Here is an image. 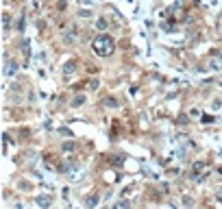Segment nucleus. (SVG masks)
<instances>
[{
	"instance_id": "obj_6",
	"label": "nucleus",
	"mask_w": 222,
	"mask_h": 209,
	"mask_svg": "<svg viewBox=\"0 0 222 209\" xmlns=\"http://www.w3.org/2000/svg\"><path fill=\"white\" fill-rule=\"evenodd\" d=\"M113 209H129V203H127V200H120V203L113 205Z\"/></svg>"
},
{
	"instance_id": "obj_2",
	"label": "nucleus",
	"mask_w": 222,
	"mask_h": 209,
	"mask_svg": "<svg viewBox=\"0 0 222 209\" xmlns=\"http://www.w3.org/2000/svg\"><path fill=\"white\" fill-rule=\"evenodd\" d=\"M85 100H87V96H85V94H81V96H76V98H74L70 105H72L74 109H79V107H83V105H85Z\"/></svg>"
},
{
	"instance_id": "obj_10",
	"label": "nucleus",
	"mask_w": 222,
	"mask_h": 209,
	"mask_svg": "<svg viewBox=\"0 0 222 209\" xmlns=\"http://www.w3.org/2000/svg\"><path fill=\"white\" fill-rule=\"evenodd\" d=\"M68 72H74V63H72V61L65 63V74H68Z\"/></svg>"
},
{
	"instance_id": "obj_4",
	"label": "nucleus",
	"mask_w": 222,
	"mask_h": 209,
	"mask_svg": "<svg viewBox=\"0 0 222 209\" xmlns=\"http://www.w3.org/2000/svg\"><path fill=\"white\" fill-rule=\"evenodd\" d=\"M15 70H18V63H15V61H9V63H7V76H11Z\"/></svg>"
},
{
	"instance_id": "obj_5",
	"label": "nucleus",
	"mask_w": 222,
	"mask_h": 209,
	"mask_svg": "<svg viewBox=\"0 0 222 209\" xmlns=\"http://www.w3.org/2000/svg\"><path fill=\"white\" fill-rule=\"evenodd\" d=\"M37 205L48 207V205H50V198H48V196H39V198H37Z\"/></svg>"
},
{
	"instance_id": "obj_8",
	"label": "nucleus",
	"mask_w": 222,
	"mask_h": 209,
	"mask_svg": "<svg viewBox=\"0 0 222 209\" xmlns=\"http://www.w3.org/2000/svg\"><path fill=\"white\" fill-rule=\"evenodd\" d=\"M96 26H98V29H107V20H98Z\"/></svg>"
},
{
	"instance_id": "obj_9",
	"label": "nucleus",
	"mask_w": 222,
	"mask_h": 209,
	"mask_svg": "<svg viewBox=\"0 0 222 209\" xmlns=\"http://www.w3.org/2000/svg\"><path fill=\"white\" fill-rule=\"evenodd\" d=\"M122 161H124V157H120V155H115V157H113V164H115V166H120Z\"/></svg>"
},
{
	"instance_id": "obj_7",
	"label": "nucleus",
	"mask_w": 222,
	"mask_h": 209,
	"mask_svg": "<svg viewBox=\"0 0 222 209\" xmlns=\"http://www.w3.org/2000/svg\"><path fill=\"white\" fill-rule=\"evenodd\" d=\"M103 105H107V107H118L113 98H107V100H103Z\"/></svg>"
},
{
	"instance_id": "obj_3",
	"label": "nucleus",
	"mask_w": 222,
	"mask_h": 209,
	"mask_svg": "<svg viewBox=\"0 0 222 209\" xmlns=\"http://www.w3.org/2000/svg\"><path fill=\"white\" fill-rule=\"evenodd\" d=\"M96 205H98V196H96V194H92V196L85 198V207H87V209H94Z\"/></svg>"
},
{
	"instance_id": "obj_11",
	"label": "nucleus",
	"mask_w": 222,
	"mask_h": 209,
	"mask_svg": "<svg viewBox=\"0 0 222 209\" xmlns=\"http://www.w3.org/2000/svg\"><path fill=\"white\" fill-rule=\"evenodd\" d=\"M72 148H74V144H72V142H70V144H68V142L63 144V150H72Z\"/></svg>"
},
{
	"instance_id": "obj_1",
	"label": "nucleus",
	"mask_w": 222,
	"mask_h": 209,
	"mask_svg": "<svg viewBox=\"0 0 222 209\" xmlns=\"http://www.w3.org/2000/svg\"><path fill=\"white\" fill-rule=\"evenodd\" d=\"M94 52L98 57H109L113 52V39H111V35H107V33L98 35L94 39Z\"/></svg>"
}]
</instances>
